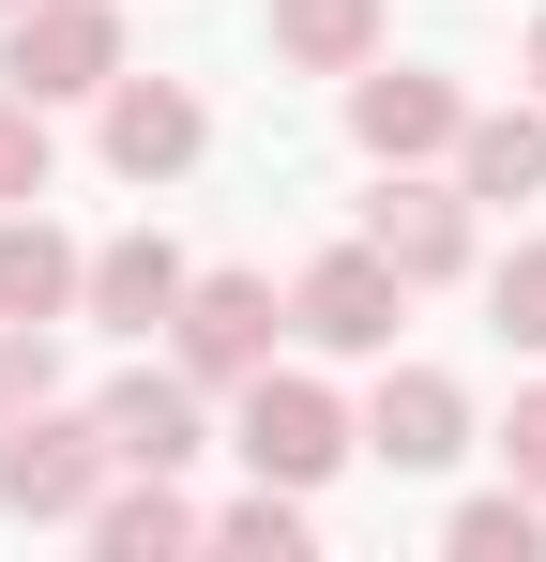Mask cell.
<instances>
[{
	"instance_id": "11",
	"label": "cell",
	"mask_w": 546,
	"mask_h": 562,
	"mask_svg": "<svg viewBox=\"0 0 546 562\" xmlns=\"http://www.w3.org/2000/svg\"><path fill=\"white\" fill-rule=\"evenodd\" d=\"M15 183H31V122H0V198H15Z\"/></svg>"
},
{
	"instance_id": "3",
	"label": "cell",
	"mask_w": 546,
	"mask_h": 562,
	"mask_svg": "<svg viewBox=\"0 0 546 562\" xmlns=\"http://www.w3.org/2000/svg\"><path fill=\"white\" fill-rule=\"evenodd\" d=\"M0 486H15V502H77V441H15Z\"/></svg>"
},
{
	"instance_id": "13",
	"label": "cell",
	"mask_w": 546,
	"mask_h": 562,
	"mask_svg": "<svg viewBox=\"0 0 546 562\" xmlns=\"http://www.w3.org/2000/svg\"><path fill=\"white\" fill-rule=\"evenodd\" d=\"M516 457H532V471H546V411H532V426H516Z\"/></svg>"
},
{
	"instance_id": "12",
	"label": "cell",
	"mask_w": 546,
	"mask_h": 562,
	"mask_svg": "<svg viewBox=\"0 0 546 562\" xmlns=\"http://www.w3.org/2000/svg\"><path fill=\"white\" fill-rule=\"evenodd\" d=\"M501 304H516V335H546V274H516V289H501Z\"/></svg>"
},
{
	"instance_id": "1",
	"label": "cell",
	"mask_w": 546,
	"mask_h": 562,
	"mask_svg": "<svg viewBox=\"0 0 546 562\" xmlns=\"http://www.w3.org/2000/svg\"><path fill=\"white\" fill-rule=\"evenodd\" d=\"M259 457H273V471L334 457V426H319V395H259Z\"/></svg>"
},
{
	"instance_id": "8",
	"label": "cell",
	"mask_w": 546,
	"mask_h": 562,
	"mask_svg": "<svg viewBox=\"0 0 546 562\" xmlns=\"http://www.w3.org/2000/svg\"><path fill=\"white\" fill-rule=\"evenodd\" d=\"M122 457H182V395H122Z\"/></svg>"
},
{
	"instance_id": "5",
	"label": "cell",
	"mask_w": 546,
	"mask_h": 562,
	"mask_svg": "<svg viewBox=\"0 0 546 562\" xmlns=\"http://www.w3.org/2000/svg\"><path fill=\"white\" fill-rule=\"evenodd\" d=\"M31 61H46V77H91V61H106V15H46Z\"/></svg>"
},
{
	"instance_id": "2",
	"label": "cell",
	"mask_w": 546,
	"mask_h": 562,
	"mask_svg": "<svg viewBox=\"0 0 546 562\" xmlns=\"http://www.w3.org/2000/svg\"><path fill=\"white\" fill-rule=\"evenodd\" d=\"M182 137H197V122H182V106H168V92H137V106H122V168H168Z\"/></svg>"
},
{
	"instance_id": "7",
	"label": "cell",
	"mask_w": 546,
	"mask_h": 562,
	"mask_svg": "<svg viewBox=\"0 0 546 562\" xmlns=\"http://www.w3.org/2000/svg\"><path fill=\"white\" fill-rule=\"evenodd\" d=\"M441 426H455V411H441V395H425V380H410V395L379 411V441H395V457H441Z\"/></svg>"
},
{
	"instance_id": "4",
	"label": "cell",
	"mask_w": 546,
	"mask_h": 562,
	"mask_svg": "<svg viewBox=\"0 0 546 562\" xmlns=\"http://www.w3.org/2000/svg\"><path fill=\"white\" fill-rule=\"evenodd\" d=\"M319 335H379V274H364V259L319 274Z\"/></svg>"
},
{
	"instance_id": "6",
	"label": "cell",
	"mask_w": 546,
	"mask_h": 562,
	"mask_svg": "<svg viewBox=\"0 0 546 562\" xmlns=\"http://www.w3.org/2000/svg\"><path fill=\"white\" fill-rule=\"evenodd\" d=\"M197 350H213V366L259 350V289H213V304H197Z\"/></svg>"
},
{
	"instance_id": "9",
	"label": "cell",
	"mask_w": 546,
	"mask_h": 562,
	"mask_svg": "<svg viewBox=\"0 0 546 562\" xmlns=\"http://www.w3.org/2000/svg\"><path fill=\"white\" fill-rule=\"evenodd\" d=\"M46 289H61V259H46V244H0V304H46Z\"/></svg>"
},
{
	"instance_id": "10",
	"label": "cell",
	"mask_w": 546,
	"mask_h": 562,
	"mask_svg": "<svg viewBox=\"0 0 546 562\" xmlns=\"http://www.w3.org/2000/svg\"><path fill=\"white\" fill-rule=\"evenodd\" d=\"M288 31H304V46H350V31H364V0H288Z\"/></svg>"
}]
</instances>
